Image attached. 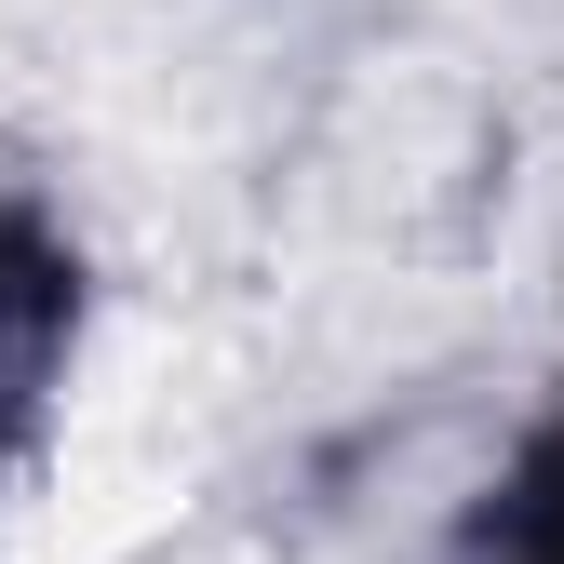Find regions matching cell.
I'll use <instances>...</instances> for the list:
<instances>
[{
	"instance_id": "obj_1",
	"label": "cell",
	"mask_w": 564,
	"mask_h": 564,
	"mask_svg": "<svg viewBox=\"0 0 564 564\" xmlns=\"http://www.w3.org/2000/svg\"><path fill=\"white\" fill-rule=\"evenodd\" d=\"M67 349H82V256L28 202H0V484L28 470L41 416L67 390Z\"/></svg>"
},
{
	"instance_id": "obj_2",
	"label": "cell",
	"mask_w": 564,
	"mask_h": 564,
	"mask_svg": "<svg viewBox=\"0 0 564 564\" xmlns=\"http://www.w3.org/2000/svg\"><path fill=\"white\" fill-rule=\"evenodd\" d=\"M444 564H564V403H538L511 431V457L457 498Z\"/></svg>"
}]
</instances>
